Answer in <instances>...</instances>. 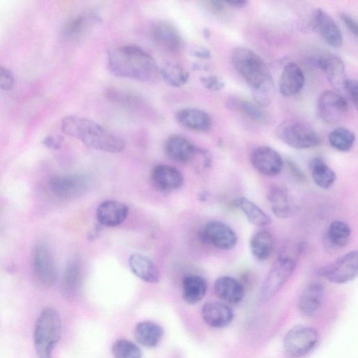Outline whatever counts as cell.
Returning a JSON list of instances; mask_svg holds the SVG:
<instances>
[{"instance_id":"33","label":"cell","mask_w":358,"mask_h":358,"mask_svg":"<svg viewBox=\"0 0 358 358\" xmlns=\"http://www.w3.org/2000/svg\"><path fill=\"white\" fill-rule=\"evenodd\" d=\"M310 170L313 181L320 188L329 189L336 181V173L320 157L312 159Z\"/></svg>"},{"instance_id":"20","label":"cell","mask_w":358,"mask_h":358,"mask_svg":"<svg viewBox=\"0 0 358 358\" xmlns=\"http://www.w3.org/2000/svg\"><path fill=\"white\" fill-rule=\"evenodd\" d=\"M305 83V76L302 69L295 63L286 64L279 80L280 93L285 96H291L298 94Z\"/></svg>"},{"instance_id":"30","label":"cell","mask_w":358,"mask_h":358,"mask_svg":"<svg viewBox=\"0 0 358 358\" xmlns=\"http://www.w3.org/2000/svg\"><path fill=\"white\" fill-rule=\"evenodd\" d=\"M164 334L161 326L150 321L136 324L134 329L136 341L145 348H154L158 345Z\"/></svg>"},{"instance_id":"47","label":"cell","mask_w":358,"mask_h":358,"mask_svg":"<svg viewBox=\"0 0 358 358\" xmlns=\"http://www.w3.org/2000/svg\"><path fill=\"white\" fill-rule=\"evenodd\" d=\"M44 144L50 148H56L59 146V143L55 139L52 137H49L44 140Z\"/></svg>"},{"instance_id":"17","label":"cell","mask_w":358,"mask_h":358,"mask_svg":"<svg viewBox=\"0 0 358 358\" xmlns=\"http://www.w3.org/2000/svg\"><path fill=\"white\" fill-rule=\"evenodd\" d=\"M151 33L154 41L166 50L176 52L182 45L180 32L176 27L167 22L160 21L155 23Z\"/></svg>"},{"instance_id":"18","label":"cell","mask_w":358,"mask_h":358,"mask_svg":"<svg viewBox=\"0 0 358 358\" xmlns=\"http://www.w3.org/2000/svg\"><path fill=\"white\" fill-rule=\"evenodd\" d=\"M198 148L187 138L179 135H173L166 139L164 144L166 155L172 160L187 163L197 155Z\"/></svg>"},{"instance_id":"29","label":"cell","mask_w":358,"mask_h":358,"mask_svg":"<svg viewBox=\"0 0 358 358\" xmlns=\"http://www.w3.org/2000/svg\"><path fill=\"white\" fill-rule=\"evenodd\" d=\"M99 20V17L92 11L80 14L66 24L63 29V35L66 38L76 39Z\"/></svg>"},{"instance_id":"45","label":"cell","mask_w":358,"mask_h":358,"mask_svg":"<svg viewBox=\"0 0 358 358\" xmlns=\"http://www.w3.org/2000/svg\"><path fill=\"white\" fill-rule=\"evenodd\" d=\"M192 55L200 59H209L211 57L210 51L203 47H196L192 50Z\"/></svg>"},{"instance_id":"16","label":"cell","mask_w":358,"mask_h":358,"mask_svg":"<svg viewBox=\"0 0 358 358\" xmlns=\"http://www.w3.org/2000/svg\"><path fill=\"white\" fill-rule=\"evenodd\" d=\"M151 180L155 188L164 192L178 189L184 181L183 176L178 169L166 164L155 166L151 172Z\"/></svg>"},{"instance_id":"2","label":"cell","mask_w":358,"mask_h":358,"mask_svg":"<svg viewBox=\"0 0 358 358\" xmlns=\"http://www.w3.org/2000/svg\"><path fill=\"white\" fill-rule=\"evenodd\" d=\"M62 131L80 140L87 147L110 153L122 152L125 147L123 139L97 122L74 115L63 118Z\"/></svg>"},{"instance_id":"40","label":"cell","mask_w":358,"mask_h":358,"mask_svg":"<svg viewBox=\"0 0 358 358\" xmlns=\"http://www.w3.org/2000/svg\"><path fill=\"white\" fill-rule=\"evenodd\" d=\"M14 85V77L7 68L0 66V88L3 90H10Z\"/></svg>"},{"instance_id":"14","label":"cell","mask_w":358,"mask_h":358,"mask_svg":"<svg viewBox=\"0 0 358 358\" xmlns=\"http://www.w3.org/2000/svg\"><path fill=\"white\" fill-rule=\"evenodd\" d=\"M312 25L315 31L329 45L339 48L343 44V35L334 19L324 10L317 8L313 14Z\"/></svg>"},{"instance_id":"39","label":"cell","mask_w":358,"mask_h":358,"mask_svg":"<svg viewBox=\"0 0 358 358\" xmlns=\"http://www.w3.org/2000/svg\"><path fill=\"white\" fill-rule=\"evenodd\" d=\"M200 82L204 87L214 92L220 91L225 86L224 80L220 77L215 75L201 76L200 78Z\"/></svg>"},{"instance_id":"8","label":"cell","mask_w":358,"mask_h":358,"mask_svg":"<svg viewBox=\"0 0 358 358\" xmlns=\"http://www.w3.org/2000/svg\"><path fill=\"white\" fill-rule=\"evenodd\" d=\"M317 340L318 335L314 329L298 325L289 329L285 334L283 345L289 356L301 357L315 346Z\"/></svg>"},{"instance_id":"27","label":"cell","mask_w":358,"mask_h":358,"mask_svg":"<svg viewBox=\"0 0 358 358\" xmlns=\"http://www.w3.org/2000/svg\"><path fill=\"white\" fill-rule=\"evenodd\" d=\"M249 245L255 259L258 261H265L271 256L273 252L274 239L268 231L262 229L252 234Z\"/></svg>"},{"instance_id":"36","label":"cell","mask_w":358,"mask_h":358,"mask_svg":"<svg viewBox=\"0 0 358 358\" xmlns=\"http://www.w3.org/2000/svg\"><path fill=\"white\" fill-rule=\"evenodd\" d=\"M330 145L336 150L346 152L350 150L355 141V134L345 127H337L328 136Z\"/></svg>"},{"instance_id":"38","label":"cell","mask_w":358,"mask_h":358,"mask_svg":"<svg viewBox=\"0 0 358 358\" xmlns=\"http://www.w3.org/2000/svg\"><path fill=\"white\" fill-rule=\"evenodd\" d=\"M114 358H142L141 349L133 342L118 339L112 345Z\"/></svg>"},{"instance_id":"26","label":"cell","mask_w":358,"mask_h":358,"mask_svg":"<svg viewBox=\"0 0 358 358\" xmlns=\"http://www.w3.org/2000/svg\"><path fill=\"white\" fill-rule=\"evenodd\" d=\"M324 295V287L322 283L309 285L301 294L298 306L306 315H313L320 308Z\"/></svg>"},{"instance_id":"22","label":"cell","mask_w":358,"mask_h":358,"mask_svg":"<svg viewBox=\"0 0 358 358\" xmlns=\"http://www.w3.org/2000/svg\"><path fill=\"white\" fill-rule=\"evenodd\" d=\"M214 292L218 298L231 304L241 302L245 295L243 285L234 278L228 275L221 276L215 280Z\"/></svg>"},{"instance_id":"44","label":"cell","mask_w":358,"mask_h":358,"mask_svg":"<svg viewBox=\"0 0 358 358\" xmlns=\"http://www.w3.org/2000/svg\"><path fill=\"white\" fill-rule=\"evenodd\" d=\"M286 164L293 177L299 181L303 182L306 180V175L294 161L288 159L287 160Z\"/></svg>"},{"instance_id":"32","label":"cell","mask_w":358,"mask_h":358,"mask_svg":"<svg viewBox=\"0 0 358 358\" xmlns=\"http://www.w3.org/2000/svg\"><path fill=\"white\" fill-rule=\"evenodd\" d=\"M234 205L242 211L250 223L255 227H266L271 222V217L257 204L248 198H236Z\"/></svg>"},{"instance_id":"42","label":"cell","mask_w":358,"mask_h":358,"mask_svg":"<svg viewBox=\"0 0 358 358\" xmlns=\"http://www.w3.org/2000/svg\"><path fill=\"white\" fill-rule=\"evenodd\" d=\"M203 7L210 13L214 15L222 14L226 10V3L221 1H204Z\"/></svg>"},{"instance_id":"13","label":"cell","mask_w":358,"mask_h":358,"mask_svg":"<svg viewBox=\"0 0 358 358\" xmlns=\"http://www.w3.org/2000/svg\"><path fill=\"white\" fill-rule=\"evenodd\" d=\"M88 186V181L80 175L59 176L49 182L52 193L60 199H71L80 196Z\"/></svg>"},{"instance_id":"12","label":"cell","mask_w":358,"mask_h":358,"mask_svg":"<svg viewBox=\"0 0 358 358\" xmlns=\"http://www.w3.org/2000/svg\"><path fill=\"white\" fill-rule=\"evenodd\" d=\"M250 162L258 173L266 176L278 175L284 166V160L280 153L266 145L254 149L250 153Z\"/></svg>"},{"instance_id":"21","label":"cell","mask_w":358,"mask_h":358,"mask_svg":"<svg viewBox=\"0 0 358 358\" xmlns=\"http://www.w3.org/2000/svg\"><path fill=\"white\" fill-rule=\"evenodd\" d=\"M201 316L209 326L214 328H223L231 322L234 313L227 303L214 301L203 305Z\"/></svg>"},{"instance_id":"46","label":"cell","mask_w":358,"mask_h":358,"mask_svg":"<svg viewBox=\"0 0 358 358\" xmlns=\"http://www.w3.org/2000/svg\"><path fill=\"white\" fill-rule=\"evenodd\" d=\"M226 5L234 8H243L245 7L248 1L243 0H232V1H224Z\"/></svg>"},{"instance_id":"3","label":"cell","mask_w":358,"mask_h":358,"mask_svg":"<svg viewBox=\"0 0 358 358\" xmlns=\"http://www.w3.org/2000/svg\"><path fill=\"white\" fill-rule=\"evenodd\" d=\"M231 59L235 70L245 80L252 92L273 81L264 61L250 49L245 47L235 48Z\"/></svg>"},{"instance_id":"7","label":"cell","mask_w":358,"mask_h":358,"mask_svg":"<svg viewBox=\"0 0 358 358\" xmlns=\"http://www.w3.org/2000/svg\"><path fill=\"white\" fill-rule=\"evenodd\" d=\"M317 273L329 282L343 284L355 279L358 273V252L352 250L320 267Z\"/></svg>"},{"instance_id":"31","label":"cell","mask_w":358,"mask_h":358,"mask_svg":"<svg viewBox=\"0 0 358 358\" xmlns=\"http://www.w3.org/2000/svg\"><path fill=\"white\" fill-rule=\"evenodd\" d=\"M317 64L332 85L343 87L345 79V65L341 58L334 55H324L319 58Z\"/></svg>"},{"instance_id":"35","label":"cell","mask_w":358,"mask_h":358,"mask_svg":"<svg viewBox=\"0 0 358 358\" xmlns=\"http://www.w3.org/2000/svg\"><path fill=\"white\" fill-rule=\"evenodd\" d=\"M233 106L241 113L256 123L265 124L269 122V117L262 107L250 100L237 99L233 101Z\"/></svg>"},{"instance_id":"25","label":"cell","mask_w":358,"mask_h":358,"mask_svg":"<svg viewBox=\"0 0 358 358\" xmlns=\"http://www.w3.org/2000/svg\"><path fill=\"white\" fill-rule=\"evenodd\" d=\"M129 266L136 277L146 282L155 283L159 280V272L157 265L144 255L132 254L129 259Z\"/></svg>"},{"instance_id":"41","label":"cell","mask_w":358,"mask_h":358,"mask_svg":"<svg viewBox=\"0 0 358 358\" xmlns=\"http://www.w3.org/2000/svg\"><path fill=\"white\" fill-rule=\"evenodd\" d=\"M352 102L354 103L355 106H357V102H358V92H357V82L356 80L350 79V78H345L343 87H342Z\"/></svg>"},{"instance_id":"10","label":"cell","mask_w":358,"mask_h":358,"mask_svg":"<svg viewBox=\"0 0 358 358\" xmlns=\"http://www.w3.org/2000/svg\"><path fill=\"white\" fill-rule=\"evenodd\" d=\"M348 111V103L344 96L334 91H325L318 98L317 113L324 122L340 123Z\"/></svg>"},{"instance_id":"37","label":"cell","mask_w":358,"mask_h":358,"mask_svg":"<svg viewBox=\"0 0 358 358\" xmlns=\"http://www.w3.org/2000/svg\"><path fill=\"white\" fill-rule=\"evenodd\" d=\"M159 75L164 80L173 87L185 85L189 78L188 72L178 64L169 63L159 70Z\"/></svg>"},{"instance_id":"1","label":"cell","mask_w":358,"mask_h":358,"mask_svg":"<svg viewBox=\"0 0 358 358\" xmlns=\"http://www.w3.org/2000/svg\"><path fill=\"white\" fill-rule=\"evenodd\" d=\"M108 69L114 76L144 83L155 82L159 70L154 58L136 45H124L108 52Z\"/></svg>"},{"instance_id":"43","label":"cell","mask_w":358,"mask_h":358,"mask_svg":"<svg viewBox=\"0 0 358 358\" xmlns=\"http://www.w3.org/2000/svg\"><path fill=\"white\" fill-rule=\"evenodd\" d=\"M340 17L347 29L357 37V24L355 20L351 15L345 13H341Z\"/></svg>"},{"instance_id":"4","label":"cell","mask_w":358,"mask_h":358,"mask_svg":"<svg viewBox=\"0 0 358 358\" xmlns=\"http://www.w3.org/2000/svg\"><path fill=\"white\" fill-rule=\"evenodd\" d=\"M61 336V320L52 308H44L36 320L33 341L37 358H52Z\"/></svg>"},{"instance_id":"11","label":"cell","mask_w":358,"mask_h":358,"mask_svg":"<svg viewBox=\"0 0 358 358\" xmlns=\"http://www.w3.org/2000/svg\"><path fill=\"white\" fill-rule=\"evenodd\" d=\"M201 238L204 242L223 250L233 249L238 242L235 231L220 221H210L206 223L201 231Z\"/></svg>"},{"instance_id":"15","label":"cell","mask_w":358,"mask_h":358,"mask_svg":"<svg viewBox=\"0 0 358 358\" xmlns=\"http://www.w3.org/2000/svg\"><path fill=\"white\" fill-rule=\"evenodd\" d=\"M272 213L278 218L285 219L295 215L297 205L289 190L282 186L275 185L267 194Z\"/></svg>"},{"instance_id":"23","label":"cell","mask_w":358,"mask_h":358,"mask_svg":"<svg viewBox=\"0 0 358 358\" xmlns=\"http://www.w3.org/2000/svg\"><path fill=\"white\" fill-rule=\"evenodd\" d=\"M351 229L341 220H334L329 224L324 236V247L329 252H336L345 247L350 242Z\"/></svg>"},{"instance_id":"24","label":"cell","mask_w":358,"mask_h":358,"mask_svg":"<svg viewBox=\"0 0 358 358\" xmlns=\"http://www.w3.org/2000/svg\"><path fill=\"white\" fill-rule=\"evenodd\" d=\"M178 122L185 127L195 131L205 132L212 125L210 116L204 110L196 108H185L177 113Z\"/></svg>"},{"instance_id":"19","label":"cell","mask_w":358,"mask_h":358,"mask_svg":"<svg viewBox=\"0 0 358 358\" xmlns=\"http://www.w3.org/2000/svg\"><path fill=\"white\" fill-rule=\"evenodd\" d=\"M128 207L123 203L108 200L102 202L96 209V220L105 227H116L127 218Z\"/></svg>"},{"instance_id":"9","label":"cell","mask_w":358,"mask_h":358,"mask_svg":"<svg viewBox=\"0 0 358 358\" xmlns=\"http://www.w3.org/2000/svg\"><path fill=\"white\" fill-rule=\"evenodd\" d=\"M33 271L36 282L43 287H51L57 278V269L52 254L45 243L37 244L33 253Z\"/></svg>"},{"instance_id":"34","label":"cell","mask_w":358,"mask_h":358,"mask_svg":"<svg viewBox=\"0 0 358 358\" xmlns=\"http://www.w3.org/2000/svg\"><path fill=\"white\" fill-rule=\"evenodd\" d=\"M81 271L79 261L72 259L67 264L62 280V291L66 297L73 296L80 282Z\"/></svg>"},{"instance_id":"28","label":"cell","mask_w":358,"mask_h":358,"mask_svg":"<svg viewBox=\"0 0 358 358\" xmlns=\"http://www.w3.org/2000/svg\"><path fill=\"white\" fill-rule=\"evenodd\" d=\"M207 291L206 280L198 275H188L182 282V296L188 304H194L200 301Z\"/></svg>"},{"instance_id":"6","label":"cell","mask_w":358,"mask_h":358,"mask_svg":"<svg viewBox=\"0 0 358 358\" xmlns=\"http://www.w3.org/2000/svg\"><path fill=\"white\" fill-rule=\"evenodd\" d=\"M296 268L294 259L287 256L278 258L268 271L261 288L262 301L272 299L287 283Z\"/></svg>"},{"instance_id":"5","label":"cell","mask_w":358,"mask_h":358,"mask_svg":"<svg viewBox=\"0 0 358 358\" xmlns=\"http://www.w3.org/2000/svg\"><path fill=\"white\" fill-rule=\"evenodd\" d=\"M277 137L288 146L298 150L318 146L320 136L305 124L294 120H286L276 128Z\"/></svg>"}]
</instances>
